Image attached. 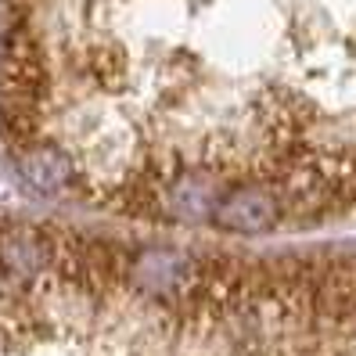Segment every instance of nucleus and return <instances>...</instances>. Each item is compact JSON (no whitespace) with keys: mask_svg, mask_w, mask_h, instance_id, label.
<instances>
[{"mask_svg":"<svg viewBox=\"0 0 356 356\" xmlns=\"http://www.w3.org/2000/svg\"><path fill=\"white\" fill-rule=\"evenodd\" d=\"M127 284L115 245L0 220V356H112L108 313Z\"/></svg>","mask_w":356,"mask_h":356,"instance_id":"2","label":"nucleus"},{"mask_svg":"<svg viewBox=\"0 0 356 356\" xmlns=\"http://www.w3.org/2000/svg\"><path fill=\"white\" fill-rule=\"evenodd\" d=\"M321 58L356 69V0H4L0 108L72 148H148L230 65L263 152H291V76Z\"/></svg>","mask_w":356,"mask_h":356,"instance_id":"1","label":"nucleus"},{"mask_svg":"<svg viewBox=\"0 0 356 356\" xmlns=\"http://www.w3.org/2000/svg\"><path fill=\"white\" fill-rule=\"evenodd\" d=\"M284 216L288 213L277 191L259 180H238L227 195L216 198L213 213H209L213 227L230 230V234H270Z\"/></svg>","mask_w":356,"mask_h":356,"instance_id":"3","label":"nucleus"}]
</instances>
